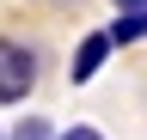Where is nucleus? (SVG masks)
Segmentation results:
<instances>
[{"label":"nucleus","instance_id":"4","mask_svg":"<svg viewBox=\"0 0 147 140\" xmlns=\"http://www.w3.org/2000/svg\"><path fill=\"white\" fill-rule=\"evenodd\" d=\"M12 140H55V128H49L43 116H25V122L12 128Z\"/></svg>","mask_w":147,"mask_h":140},{"label":"nucleus","instance_id":"5","mask_svg":"<svg viewBox=\"0 0 147 140\" xmlns=\"http://www.w3.org/2000/svg\"><path fill=\"white\" fill-rule=\"evenodd\" d=\"M61 140H104V134H98V128H67Z\"/></svg>","mask_w":147,"mask_h":140},{"label":"nucleus","instance_id":"3","mask_svg":"<svg viewBox=\"0 0 147 140\" xmlns=\"http://www.w3.org/2000/svg\"><path fill=\"white\" fill-rule=\"evenodd\" d=\"M104 37H110V49H117V43H141V37H147V12H123Z\"/></svg>","mask_w":147,"mask_h":140},{"label":"nucleus","instance_id":"1","mask_svg":"<svg viewBox=\"0 0 147 140\" xmlns=\"http://www.w3.org/2000/svg\"><path fill=\"white\" fill-rule=\"evenodd\" d=\"M31 85H37V55L25 43L0 37V104H25Z\"/></svg>","mask_w":147,"mask_h":140},{"label":"nucleus","instance_id":"6","mask_svg":"<svg viewBox=\"0 0 147 140\" xmlns=\"http://www.w3.org/2000/svg\"><path fill=\"white\" fill-rule=\"evenodd\" d=\"M117 6H123V12H147V0H117Z\"/></svg>","mask_w":147,"mask_h":140},{"label":"nucleus","instance_id":"7","mask_svg":"<svg viewBox=\"0 0 147 140\" xmlns=\"http://www.w3.org/2000/svg\"><path fill=\"white\" fill-rule=\"evenodd\" d=\"M0 140H6V134H0Z\"/></svg>","mask_w":147,"mask_h":140},{"label":"nucleus","instance_id":"2","mask_svg":"<svg viewBox=\"0 0 147 140\" xmlns=\"http://www.w3.org/2000/svg\"><path fill=\"white\" fill-rule=\"evenodd\" d=\"M104 55H110V37H104V31H92V37L80 43V55H74V85H86L92 73H98Z\"/></svg>","mask_w":147,"mask_h":140}]
</instances>
